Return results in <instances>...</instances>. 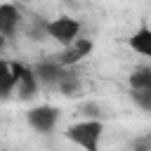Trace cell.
<instances>
[{
	"label": "cell",
	"instance_id": "1",
	"mask_svg": "<svg viewBox=\"0 0 151 151\" xmlns=\"http://www.w3.org/2000/svg\"><path fill=\"white\" fill-rule=\"evenodd\" d=\"M64 137L83 149V151H101V139H104V123L99 118H83L71 125H66Z\"/></svg>",
	"mask_w": 151,
	"mask_h": 151
},
{
	"label": "cell",
	"instance_id": "2",
	"mask_svg": "<svg viewBox=\"0 0 151 151\" xmlns=\"http://www.w3.org/2000/svg\"><path fill=\"white\" fill-rule=\"evenodd\" d=\"M42 28H45L47 38H52V40L59 42L61 47L71 45L73 40H78V38L83 35V24H80V19H76V17H71V14H59V17L50 19V21H45Z\"/></svg>",
	"mask_w": 151,
	"mask_h": 151
},
{
	"label": "cell",
	"instance_id": "3",
	"mask_svg": "<svg viewBox=\"0 0 151 151\" xmlns=\"http://www.w3.org/2000/svg\"><path fill=\"white\" fill-rule=\"evenodd\" d=\"M26 123L40 132V134H47L57 127L59 123V109L57 106H50V104H38V106H31L26 111Z\"/></svg>",
	"mask_w": 151,
	"mask_h": 151
},
{
	"label": "cell",
	"instance_id": "4",
	"mask_svg": "<svg viewBox=\"0 0 151 151\" xmlns=\"http://www.w3.org/2000/svg\"><path fill=\"white\" fill-rule=\"evenodd\" d=\"M92 50H94V40H92V38L80 35V38H78V40H73L71 45L61 47V52H59L54 59H57L64 68H73L76 64L85 61V59L92 54Z\"/></svg>",
	"mask_w": 151,
	"mask_h": 151
},
{
	"label": "cell",
	"instance_id": "5",
	"mask_svg": "<svg viewBox=\"0 0 151 151\" xmlns=\"http://www.w3.org/2000/svg\"><path fill=\"white\" fill-rule=\"evenodd\" d=\"M33 71H35V78L42 90H57L68 68H64L57 59H42L33 66Z\"/></svg>",
	"mask_w": 151,
	"mask_h": 151
},
{
	"label": "cell",
	"instance_id": "6",
	"mask_svg": "<svg viewBox=\"0 0 151 151\" xmlns=\"http://www.w3.org/2000/svg\"><path fill=\"white\" fill-rule=\"evenodd\" d=\"M14 76H17V97L19 99H33L42 87H40V83H38V78H35V71H33V66H28V64H21V61H14Z\"/></svg>",
	"mask_w": 151,
	"mask_h": 151
},
{
	"label": "cell",
	"instance_id": "7",
	"mask_svg": "<svg viewBox=\"0 0 151 151\" xmlns=\"http://www.w3.org/2000/svg\"><path fill=\"white\" fill-rule=\"evenodd\" d=\"M21 26V12L19 5L12 0L0 2V35L2 38H12Z\"/></svg>",
	"mask_w": 151,
	"mask_h": 151
},
{
	"label": "cell",
	"instance_id": "8",
	"mask_svg": "<svg viewBox=\"0 0 151 151\" xmlns=\"http://www.w3.org/2000/svg\"><path fill=\"white\" fill-rule=\"evenodd\" d=\"M127 47L134 54H139V57L151 61V26H146V24L137 26L127 38Z\"/></svg>",
	"mask_w": 151,
	"mask_h": 151
},
{
	"label": "cell",
	"instance_id": "9",
	"mask_svg": "<svg viewBox=\"0 0 151 151\" xmlns=\"http://www.w3.org/2000/svg\"><path fill=\"white\" fill-rule=\"evenodd\" d=\"M17 92V76H14V61L0 59V99H9Z\"/></svg>",
	"mask_w": 151,
	"mask_h": 151
},
{
	"label": "cell",
	"instance_id": "10",
	"mask_svg": "<svg viewBox=\"0 0 151 151\" xmlns=\"http://www.w3.org/2000/svg\"><path fill=\"white\" fill-rule=\"evenodd\" d=\"M80 78H78V73H73L71 68L66 71V76H64V80L59 83V87H57V92L59 94H64V97H76L78 92H80Z\"/></svg>",
	"mask_w": 151,
	"mask_h": 151
},
{
	"label": "cell",
	"instance_id": "11",
	"mask_svg": "<svg viewBox=\"0 0 151 151\" xmlns=\"http://www.w3.org/2000/svg\"><path fill=\"white\" fill-rule=\"evenodd\" d=\"M130 99L134 101L137 109L151 113V85H144V87H134V90H130Z\"/></svg>",
	"mask_w": 151,
	"mask_h": 151
},
{
	"label": "cell",
	"instance_id": "12",
	"mask_svg": "<svg viewBox=\"0 0 151 151\" xmlns=\"http://www.w3.org/2000/svg\"><path fill=\"white\" fill-rule=\"evenodd\" d=\"M127 83H130V90H134V87H144V85H151V68H149V66L134 68V71L130 73Z\"/></svg>",
	"mask_w": 151,
	"mask_h": 151
},
{
	"label": "cell",
	"instance_id": "13",
	"mask_svg": "<svg viewBox=\"0 0 151 151\" xmlns=\"http://www.w3.org/2000/svg\"><path fill=\"white\" fill-rule=\"evenodd\" d=\"M132 151H151V134L134 139L132 142Z\"/></svg>",
	"mask_w": 151,
	"mask_h": 151
},
{
	"label": "cell",
	"instance_id": "14",
	"mask_svg": "<svg viewBox=\"0 0 151 151\" xmlns=\"http://www.w3.org/2000/svg\"><path fill=\"white\" fill-rule=\"evenodd\" d=\"M5 45H7V38H2V35H0V54L5 52Z\"/></svg>",
	"mask_w": 151,
	"mask_h": 151
},
{
	"label": "cell",
	"instance_id": "15",
	"mask_svg": "<svg viewBox=\"0 0 151 151\" xmlns=\"http://www.w3.org/2000/svg\"><path fill=\"white\" fill-rule=\"evenodd\" d=\"M12 2H26V0H12Z\"/></svg>",
	"mask_w": 151,
	"mask_h": 151
}]
</instances>
